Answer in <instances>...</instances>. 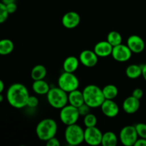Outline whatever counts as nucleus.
<instances>
[{"label": "nucleus", "instance_id": "nucleus-3", "mask_svg": "<svg viewBox=\"0 0 146 146\" xmlns=\"http://www.w3.org/2000/svg\"><path fill=\"white\" fill-rule=\"evenodd\" d=\"M58 131V125L52 118L41 120L36 127V134L39 140L46 142L50 138L55 137Z\"/></svg>", "mask_w": 146, "mask_h": 146}, {"label": "nucleus", "instance_id": "nucleus-11", "mask_svg": "<svg viewBox=\"0 0 146 146\" xmlns=\"http://www.w3.org/2000/svg\"><path fill=\"white\" fill-rule=\"evenodd\" d=\"M79 61L84 66L92 68L95 66L98 63V56L94 52V51L85 49L81 51L80 54Z\"/></svg>", "mask_w": 146, "mask_h": 146}, {"label": "nucleus", "instance_id": "nucleus-9", "mask_svg": "<svg viewBox=\"0 0 146 146\" xmlns=\"http://www.w3.org/2000/svg\"><path fill=\"white\" fill-rule=\"evenodd\" d=\"M102 136V132L96 126L86 128L84 130V142L89 145H101Z\"/></svg>", "mask_w": 146, "mask_h": 146}, {"label": "nucleus", "instance_id": "nucleus-5", "mask_svg": "<svg viewBox=\"0 0 146 146\" xmlns=\"http://www.w3.org/2000/svg\"><path fill=\"white\" fill-rule=\"evenodd\" d=\"M64 138L68 145H80L84 142V129L76 123L67 125L64 133Z\"/></svg>", "mask_w": 146, "mask_h": 146}, {"label": "nucleus", "instance_id": "nucleus-38", "mask_svg": "<svg viewBox=\"0 0 146 146\" xmlns=\"http://www.w3.org/2000/svg\"><path fill=\"white\" fill-rule=\"evenodd\" d=\"M4 101V96L1 94H0V103H1L2 101Z\"/></svg>", "mask_w": 146, "mask_h": 146}, {"label": "nucleus", "instance_id": "nucleus-27", "mask_svg": "<svg viewBox=\"0 0 146 146\" xmlns=\"http://www.w3.org/2000/svg\"><path fill=\"white\" fill-rule=\"evenodd\" d=\"M137 133L139 138H146V124L143 123H138L135 125Z\"/></svg>", "mask_w": 146, "mask_h": 146}, {"label": "nucleus", "instance_id": "nucleus-12", "mask_svg": "<svg viewBox=\"0 0 146 146\" xmlns=\"http://www.w3.org/2000/svg\"><path fill=\"white\" fill-rule=\"evenodd\" d=\"M61 22L65 28L72 29L79 25L81 17L76 11H68L63 16Z\"/></svg>", "mask_w": 146, "mask_h": 146}, {"label": "nucleus", "instance_id": "nucleus-4", "mask_svg": "<svg viewBox=\"0 0 146 146\" xmlns=\"http://www.w3.org/2000/svg\"><path fill=\"white\" fill-rule=\"evenodd\" d=\"M46 98L49 105L56 109H61L68 103V93L58 86L50 88L46 94Z\"/></svg>", "mask_w": 146, "mask_h": 146}, {"label": "nucleus", "instance_id": "nucleus-17", "mask_svg": "<svg viewBox=\"0 0 146 146\" xmlns=\"http://www.w3.org/2000/svg\"><path fill=\"white\" fill-rule=\"evenodd\" d=\"M68 104L71 106L78 108L82 104H84V94L82 91H79L78 89L74 90L71 92L68 93Z\"/></svg>", "mask_w": 146, "mask_h": 146}, {"label": "nucleus", "instance_id": "nucleus-34", "mask_svg": "<svg viewBox=\"0 0 146 146\" xmlns=\"http://www.w3.org/2000/svg\"><path fill=\"white\" fill-rule=\"evenodd\" d=\"M134 146H146V138H138Z\"/></svg>", "mask_w": 146, "mask_h": 146}, {"label": "nucleus", "instance_id": "nucleus-18", "mask_svg": "<svg viewBox=\"0 0 146 146\" xmlns=\"http://www.w3.org/2000/svg\"><path fill=\"white\" fill-rule=\"evenodd\" d=\"M79 59L74 56H70L64 60L63 63V68L66 72L74 73L79 66Z\"/></svg>", "mask_w": 146, "mask_h": 146}, {"label": "nucleus", "instance_id": "nucleus-13", "mask_svg": "<svg viewBox=\"0 0 146 146\" xmlns=\"http://www.w3.org/2000/svg\"><path fill=\"white\" fill-rule=\"evenodd\" d=\"M101 111L108 118H115L119 113L118 104L111 99H106L101 106Z\"/></svg>", "mask_w": 146, "mask_h": 146}, {"label": "nucleus", "instance_id": "nucleus-10", "mask_svg": "<svg viewBox=\"0 0 146 146\" xmlns=\"http://www.w3.org/2000/svg\"><path fill=\"white\" fill-rule=\"evenodd\" d=\"M132 54L128 46L121 44L113 48L111 56L118 62H126L131 59Z\"/></svg>", "mask_w": 146, "mask_h": 146}, {"label": "nucleus", "instance_id": "nucleus-23", "mask_svg": "<svg viewBox=\"0 0 146 146\" xmlns=\"http://www.w3.org/2000/svg\"><path fill=\"white\" fill-rule=\"evenodd\" d=\"M14 48V44L9 38H2L0 40V55L7 56L11 54Z\"/></svg>", "mask_w": 146, "mask_h": 146}, {"label": "nucleus", "instance_id": "nucleus-19", "mask_svg": "<svg viewBox=\"0 0 146 146\" xmlns=\"http://www.w3.org/2000/svg\"><path fill=\"white\" fill-rule=\"evenodd\" d=\"M50 88L49 85L44 79L34 81L32 84L33 91L38 95H46Z\"/></svg>", "mask_w": 146, "mask_h": 146}, {"label": "nucleus", "instance_id": "nucleus-31", "mask_svg": "<svg viewBox=\"0 0 146 146\" xmlns=\"http://www.w3.org/2000/svg\"><path fill=\"white\" fill-rule=\"evenodd\" d=\"M7 7V10L8 11L9 14H14V12H16L17 9V5L16 4V2L11 3V4H9L6 5Z\"/></svg>", "mask_w": 146, "mask_h": 146}, {"label": "nucleus", "instance_id": "nucleus-20", "mask_svg": "<svg viewBox=\"0 0 146 146\" xmlns=\"http://www.w3.org/2000/svg\"><path fill=\"white\" fill-rule=\"evenodd\" d=\"M47 74L46 68L44 65L38 64L34 66L31 71V78L34 81L44 79Z\"/></svg>", "mask_w": 146, "mask_h": 146}, {"label": "nucleus", "instance_id": "nucleus-28", "mask_svg": "<svg viewBox=\"0 0 146 146\" xmlns=\"http://www.w3.org/2000/svg\"><path fill=\"white\" fill-rule=\"evenodd\" d=\"M9 13L7 10V7L2 2H0V24L5 22L8 19Z\"/></svg>", "mask_w": 146, "mask_h": 146}, {"label": "nucleus", "instance_id": "nucleus-37", "mask_svg": "<svg viewBox=\"0 0 146 146\" xmlns=\"http://www.w3.org/2000/svg\"><path fill=\"white\" fill-rule=\"evenodd\" d=\"M4 89V82H3L2 80L0 79V94H1V93L3 92Z\"/></svg>", "mask_w": 146, "mask_h": 146}, {"label": "nucleus", "instance_id": "nucleus-30", "mask_svg": "<svg viewBox=\"0 0 146 146\" xmlns=\"http://www.w3.org/2000/svg\"><path fill=\"white\" fill-rule=\"evenodd\" d=\"M90 110H91V108L87 104H86L85 103L78 108V111L80 115L84 117L87 114L90 113Z\"/></svg>", "mask_w": 146, "mask_h": 146}, {"label": "nucleus", "instance_id": "nucleus-22", "mask_svg": "<svg viewBox=\"0 0 146 146\" xmlns=\"http://www.w3.org/2000/svg\"><path fill=\"white\" fill-rule=\"evenodd\" d=\"M118 144V137L115 133L107 131L103 133L101 145L103 146H115Z\"/></svg>", "mask_w": 146, "mask_h": 146}, {"label": "nucleus", "instance_id": "nucleus-36", "mask_svg": "<svg viewBox=\"0 0 146 146\" xmlns=\"http://www.w3.org/2000/svg\"><path fill=\"white\" fill-rule=\"evenodd\" d=\"M1 2L5 4V5H7V4H11V3L16 2V0H1Z\"/></svg>", "mask_w": 146, "mask_h": 146}, {"label": "nucleus", "instance_id": "nucleus-29", "mask_svg": "<svg viewBox=\"0 0 146 146\" xmlns=\"http://www.w3.org/2000/svg\"><path fill=\"white\" fill-rule=\"evenodd\" d=\"M38 104H39V101H38L37 97L34 96H29L28 101H27V106L30 108H34L38 106Z\"/></svg>", "mask_w": 146, "mask_h": 146}, {"label": "nucleus", "instance_id": "nucleus-6", "mask_svg": "<svg viewBox=\"0 0 146 146\" xmlns=\"http://www.w3.org/2000/svg\"><path fill=\"white\" fill-rule=\"evenodd\" d=\"M58 86L68 94L74 90L78 89L79 80L74 73L64 71L58 77Z\"/></svg>", "mask_w": 146, "mask_h": 146}, {"label": "nucleus", "instance_id": "nucleus-8", "mask_svg": "<svg viewBox=\"0 0 146 146\" xmlns=\"http://www.w3.org/2000/svg\"><path fill=\"white\" fill-rule=\"evenodd\" d=\"M138 138L135 125H126L120 131V141L125 146H134Z\"/></svg>", "mask_w": 146, "mask_h": 146}, {"label": "nucleus", "instance_id": "nucleus-7", "mask_svg": "<svg viewBox=\"0 0 146 146\" xmlns=\"http://www.w3.org/2000/svg\"><path fill=\"white\" fill-rule=\"evenodd\" d=\"M80 114L78 113V108L67 104L61 109H60L59 118L61 122L66 125H69L76 123L79 118Z\"/></svg>", "mask_w": 146, "mask_h": 146}, {"label": "nucleus", "instance_id": "nucleus-14", "mask_svg": "<svg viewBox=\"0 0 146 146\" xmlns=\"http://www.w3.org/2000/svg\"><path fill=\"white\" fill-rule=\"evenodd\" d=\"M126 45L132 53L140 54L145 49V42L141 36L138 35H131L127 39Z\"/></svg>", "mask_w": 146, "mask_h": 146}, {"label": "nucleus", "instance_id": "nucleus-16", "mask_svg": "<svg viewBox=\"0 0 146 146\" xmlns=\"http://www.w3.org/2000/svg\"><path fill=\"white\" fill-rule=\"evenodd\" d=\"M141 106L140 100L133 96H128L123 103V109L126 113L133 114L138 111Z\"/></svg>", "mask_w": 146, "mask_h": 146}, {"label": "nucleus", "instance_id": "nucleus-35", "mask_svg": "<svg viewBox=\"0 0 146 146\" xmlns=\"http://www.w3.org/2000/svg\"><path fill=\"white\" fill-rule=\"evenodd\" d=\"M142 76L146 81V64L142 65Z\"/></svg>", "mask_w": 146, "mask_h": 146}, {"label": "nucleus", "instance_id": "nucleus-24", "mask_svg": "<svg viewBox=\"0 0 146 146\" xmlns=\"http://www.w3.org/2000/svg\"><path fill=\"white\" fill-rule=\"evenodd\" d=\"M106 99L113 100L118 94V89L113 84H108L102 88Z\"/></svg>", "mask_w": 146, "mask_h": 146}, {"label": "nucleus", "instance_id": "nucleus-15", "mask_svg": "<svg viewBox=\"0 0 146 146\" xmlns=\"http://www.w3.org/2000/svg\"><path fill=\"white\" fill-rule=\"evenodd\" d=\"M113 48V46L106 40V41H101L97 43L94 46V51L98 57L105 58L111 55Z\"/></svg>", "mask_w": 146, "mask_h": 146}, {"label": "nucleus", "instance_id": "nucleus-21", "mask_svg": "<svg viewBox=\"0 0 146 146\" xmlns=\"http://www.w3.org/2000/svg\"><path fill=\"white\" fill-rule=\"evenodd\" d=\"M125 74L131 79H136L142 76V65L131 64L126 68Z\"/></svg>", "mask_w": 146, "mask_h": 146}, {"label": "nucleus", "instance_id": "nucleus-32", "mask_svg": "<svg viewBox=\"0 0 146 146\" xmlns=\"http://www.w3.org/2000/svg\"><path fill=\"white\" fill-rule=\"evenodd\" d=\"M132 96L135 97V98L140 100L141 98H142L143 96V91L140 88H135V89H134L133 91Z\"/></svg>", "mask_w": 146, "mask_h": 146}, {"label": "nucleus", "instance_id": "nucleus-33", "mask_svg": "<svg viewBox=\"0 0 146 146\" xmlns=\"http://www.w3.org/2000/svg\"><path fill=\"white\" fill-rule=\"evenodd\" d=\"M46 145L47 146H59L60 142L56 137H53V138H50L49 140L46 141Z\"/></svg>", "mask_w": 146, "mask_h": 146}, {"label": "nucleus", "instance_id": "nucleus-26", "mask_svg": "<svg viewBox=\"0 0 146 146\" xmlns=\"http://www.w3.org/2000/svg\"><path fill=\"white\" fill-rule=\"evenodd\" d=\"M97 117L93 113H88L85 115L84 118V123L86 128H89V127L96 126L97 124Z\"/></svg>", "mask_w": 146, "mask_h": 146}, {"label": "nucleus", "instance_id": "nucleus-1", "mask_svg": "<svg viewBox=\"0 0 146 146\" xmlns=\"http://www.w3.org/2000/svg\"><path fill=\"white\" fill-rule=\"evenodd\" d=\"M29 96L28 89L24 84L15 83L9 87L7 92V99L13 108L21 109L27 106Z\"/></svg>", "mask_w": 146, "mask_h": 146}, {"label": "nucleus", "instance_id": "nucleus-2", "mask_svg": "<svg viewBox=\"0 0 146 146\" xmlns=\"http://www.w3.org/2000/svg\"><path fill=\"white\" fill-rule=\"evenodd\" d=\"M82 92L84 94V103L91 108H99L106 100L102 88L94 84L86 86Z\"/></svg>", "mask_w": 146, "mask_h": 146}, {"label": "nucleus", "instance_id": "nucleus-25", "mask_svg": "<svg viewBox=\"0 0 146 146\" xmlns=\"http://www.w3.org/2000/svg\"><path fill=\"white\" fill-rule=\"evenodd\" d=\"M106 40L114 47L122 44V36L118 31H111L107 35Z\"/></svg>", "mask_w": 146, "mask_h": 146}]
</instances>
